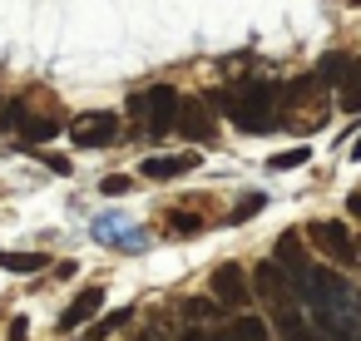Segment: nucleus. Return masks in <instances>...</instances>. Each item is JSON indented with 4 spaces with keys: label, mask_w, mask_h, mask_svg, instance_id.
<instances>
[{
    "label": "nucleus",
    "mask_w": 361,
    "mask_h": 341,
    "mask_svg": "<svg viewBox=\"0 0 361 341\" xmlns=\"http://www.w3.org/2000/svg\"><path fill=\"white\" fill-rule=\"evenodd\" d=\"M60 129H65V124H60L55 114H30V109H25V119H20V129H16V134H20L25 144H50Z\"/></svg>",
    "instance_id": "11"
},
{
    "label": "nucleus",
    "mask_w": 361,
    "mask_h": 341,
    "mask_svg": "<svg viewBox=\"0 0 361 341\" xmlns=\"http://www.w3.org/2000/svg\"><path fill=\"white\" fill-rule=\"evenodd\" d=\"M213 104H218L243 134H272V129H282V85H272V80L228 85Z\"/></svg>",
    "instance_id": "2"
},
{
    "label": "nucleus",
    "mask_w": 361,
    "mask_h": 341,
    "mask_svg": "<svg viewBox=\"0 0 361 341\" xmlns=\"http://www.w3.org/2000/svg\"><path fill=\"white\" fill-rule=\"evenodd\" d=\"M188 168H198V154H178V159H144V178H154V183H169V178H178V173H188Z\"/></svg>",
    "instance_id": "10"
},
{
    "label": "nucleus",
    "mask_w": 361,
    "mask_h": 341,
    "mask_svg": "<svg viewBox=\"0 0 361 341\" xmlns=\"http://www.w3.org/2000/svg\"><path fill=\"white\" fill-rule=\"evenodd\" d=\"M25 331H30V326H25V316H16V326H11V341H25Z\"/></svg>",
    "instance_id": "25"
},
{
    "label": "nucleus",
    "mask_w": 361,
    "mask_h": 341,
    "mask_svg": "<svg viewBox=\"0 0 361 341\" xmlns=\"http://www.w3.org/2000/svg\"><path fill=\"white\" fill-rule=\"evenodd\" d=\"M277 262L287 267V277H297V272L307 267V262H302V237H297V232H282V237H277Z\"/></svg>",
    "instance_id": "15"
},
{
    "label": "nucleus",
    "mask_w": 361,
    "mask_h": 341,
    "mask_svg": "<svg viewBox=\"0 0 361 341\" xmlns=\"http://www.w3.org/2000/svg\"><path fill=\"white\" fill-rule=\"evenodd\" d=\"M173 129H178L188 144H213V139H218V119H213L208 99H178Z\"/></svg>",
    "instance_id": "5"
},
{
    "label": "nucleus",
    "mask_w": 361,
    "mask_h": 341,
    "mask_svg": "<svg viewBox=\"0 0 361 341\" xmlns=\"http://www.w3.org/2000/svg\"><path fill=\"white\" fill-rule=\"evenodd\" d=\"M336 104H341V114H361V60L346 65V75L336 85Z\"/></svg>",
    "instance_id": "12"
},
{
    "label": "nucleus",
    "mask_w": 361,
    "mask_h": 341,
    "mask_svg": "<svg viewBox=\"0 0 361 341\" xmlns=\"http://www.w3.org/2000/svg\"><path fill=\"white\" fill-rule=\"evenodd\" d=\"M213 297H218L223 306H247V272H243L238 262H223V267L213 272Z\"/></svg>",
    "instance_id": "7"
},
{
    "label": "nucleus",
    "mask_w": 361,
    "mask_h": 341,
    "mask_svg": "<svg viewBox=\"0 0 361 341\" xmlns=\"http://www.w3.org/2000/svg\"><path fill=\"white\" fill-rule=\"evenodd\" d=\"M307 237L336 262V267H356V242H351V232H346V223H307Z\"/></svg>",
    "instance_id": "6"
},
{
    "label": "nucleus",
    "mask_w": 361,
    "mask_h": 341,
    "mask_svg": "<svg viewBox=\"0 0 361 341\" xmlns=\"http://www.w3.org/2000/svg\"><path fill=\"white\" fill-rule=\"evenodd\" d=\"M173 114H178V94H173L169 85H149L144 94L129 99V119H139V124L149 129V139L169 134V129H173Z\"/></svg>",
    "instance_id": "3"
},
{
    "label": "nucleus",
    "mask_w": 361,
    "mask_h": 341,
    "mask_svg": "<svg viewBox=\"0 0 361 341\" xmlns=\"http://www.w3.org/2000/svg\"><path fill=\"white\" fill-rule=\"evenodd\" d=\"M20 119H25V104H20V99H11V104H0V134H11V129H20Z\"/></svg>",
    "instance_id": "20"
},
{
    "label": "nucleus",
    "mask_w": 361,
    "mask_h": 341,
    "mask_svg": "<svg viewBox=\"0 0 361 341\" xmlns=\"http://www.w3.org/2000/svg\"><path fill=\"white\" fill-rule=\"evenodd\" d=\"M0 267L16 272V277H30V272H45L50 257H45V252H0Z\"/></svg>",
    "instance_id": "14"
},
{
    "label": "nucleus",
    "mask_w": 361,
    "mask_h": 341,
    "mask_svg": "<svg viewBox=\"0 0 361 341\" xmlns=\"http://www.w3.org/2000/svg\"><path fill=\"white\" fill-rule=\"evenodd\" d=\"M70 139L75 149H109L119 139V114L114 109H94V114H80L70 124Z\"/></svg>",
    "instance_id": "4"
},
{
    "label": "nucleus",
    "mask_w": 361,
    "mask_h": 341,
    "mask_svg": "<svg viewBox=\"0 0 361 341\" xmlns=\"http://www.w3.org/2000/svg\"><path fill=\"white\" fill-rule=\"evenodd\" d=\"M257 292H262L272 306H287V292H292V277H287V267H277V262H262V267H257Z\"/></svg>",
    "instance_id": "9"
},
{
    "label": "nucleus",
    "mask_w": 361,
    "mask_h": 341,
    "mask_svg": "<svg viewBox=\"0 0 361 341\" xmlns=\"http://www.w3.org/2000/svg\"><path fill=\"white\" fill-rule=\"evenodd\" d=\"M144 341H159V336H144Z\"/></svg>",
    "instance_id": "28"
},
{
    "label": "nucleus",
    "mask_w": 361,
    "mask_h": 341,
    "mask_svg": "<svg viewBox=\"0 0 361 341\" xmlns=\"http://www.w3.org/2000/svg\"><path fill=\"white\" fill-rule=\"evenodd\" d=\"M203 228H208V223H203L198 213H173V218H169V232H173V237H198Z\"/></svg>",
    "instance_id": "17"
},
{
    "label": "nucleus",
    "mask_w": 361,
    "mask_h": 341,
    "mask_svg": "<svg viewBox=\"0 0 361 341\" xmlns=\"http://www.w3.org/2000/svg\"><path fill=\"white\" fill-rule=\"evenodd\" d=\"M183 311H188L193 321H203V316H213V306H208L203 297H193V302H183Z\"/></svg>",
    "instance_id": "23"
},
{
    "label": "nucleus",
    "mask_w": 361,
    "mask_h": 341,
    "mask_svg": "<svg viewBox=\"0 0 361 341\" xmlns=\"http://www.w3.org/2000/svg\"><path fill=\"white\" fill-rule=\"evenodd\" d=\"M346 213H351V218L361 223V193H351V198H346Z\"/></svg>",
    "instance_id": "26"
},
{
    "label": "nucleus",
    "mask_w": 361,
    "mask_h": 341,
    "mask_svg": "<svg viewBox=\"0 0 361 341\" xmlns=\"http://www.w3.org/2000/svg\"><path fill=\"white\" fill-rule=\"evenodd\" d=\"M183 341H223V336H213V331H203V326H193V331H188Z\"/></svg>",
    "instance_id": "24"
},
{
    "label": "nucleus",
    "mask_w": 361,
    "mask_h": 341,
    "mask_svg": "<svg viewBox=\"0 0 361 341\" xmlns=\"http://www.w3.org/2000/svg\"><path fill=\"white\" fill-rule=\"evenodd\" d=\"M99 306H104V287H85V292H75V302L65 306L60 326H65V331H75V326L94 321V316H99Z\"/></svg>",
    "instance_id": "8"
},
{
    "label": "nucleus",
    "mask_w": 361,
    "mask_h": 341,
    "mask_svg": "<svg viewBox=\"0 0 361 341\" xmlns=\"http://www.w3.org/2000/svg\"><path fill=\"white\" fill-rule=\"evenodd\" d=\"M307 159H312V149H287V154H272V159H267V168H277V173H282V168H302Z\"/></svg>",
    "instance_id": "18"
},
{
    "label": "nucleus",
    "mask_w": 361,
    "mask_h": 341,
    "mask_svg": "<svg viewBox=\"0 0 361 341\" xmlns=\"http://www.w3.org/2000/svg\"><path fill=\"white\" fill-rule=\"evenodd\" d=\"M99 193H104V198H124V193H134V178H129V173H109V178L99 183Z\"/></svg>",
    "instance_id": "19"
},
{
    "label": "nucleus",
    "mask_w": 361,
    "mask_h": 341,
    "mask_svg": "<svg viewBox=\"0 0 361 341\" xmlns=\"http://www.w3.org/2000/svg\"><path fill=\"white\" fill-rule=\"evenodd\" d=\"M292 292L312 306V321H317L322 336H331V341H361V297L346 287V277L307 262L292 277Z\"/></svg>",
    "instance_id": "1"
},
{
    "label": "nucleus",
    "mask_w": 361,
    "mask_h": 341,
    "mask_svg": "<svg viewBox=\"0 0 361 341\" xmlns=\"http://www.w3.org/2000/svg\"><path fill=\"white\" fill-rule=\"evenodd\" d=\"M223 341H272V336H267L262 316H233L228 331H223Z\"/></svg>",
    "instance_id": "13"
},
{
    "label": "nucleus",
    "mask_w": 361,
    "mask_h": 341,
    "mask_svg": "<svg viewBox=\"0 0 361 341\" xmlns=\"http://www.w3.org/2000/svg\"><path fill=\"white\" fill-rule=\"evenodd\" d=\"M262 203H267V198H262V193H247V198H243V203H238V208H233V223H247V218H252V213H262Z\"/></svg>",
    "instance_id": "22"
},
{
    "label": "nucleus",
    "mask_w": 361,
    "mask_h": 341,
    "mask_svg": "<svg viewBox=\"0 0 361 341\" xmlns=\"http://www.w3.org/2000/svg\"><path fill=\"white\" fill-rule=\"evenodd\" d=\"M129 316H134V311H114V316H104V321H99V326L90 331V341H104V336H114V331H119V326H124Z\"/></svg>",
    "instance_id": "21"
},
{
    "label": "nucleus",
    "mask_w": 361,
    "mask_h": 341,
    "mask_svg": "<svg viewBox=\"0 0 361 341\" xmlns=\"http://www.w3.org/2000/svg\"><path fill=\"white\" fill-rule=\"evenodd\" d=\"M351 159H356V163H361V139H356V149H351Z\"/></svg>",
    "instance_id": "27"
},
{
    "label": "nucleus",
    "mask_w": 361,
    "mask_h": 341,
    "mask_svg": "<svg viewBox=\"0 0 361 341\" xmlns=\"http://www.w3.org/2000/svg\"><path fill=\"white\" fill-rule=\"evenodd\" d=\"M346 65H351L346 55H326V60L317 65V80H322L326 89H336V85H341V75H346Z\"/></svg>",
    "instance_id": "16"
}]
</instances>
